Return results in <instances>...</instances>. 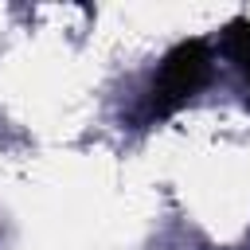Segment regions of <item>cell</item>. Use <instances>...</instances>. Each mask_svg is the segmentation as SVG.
Masks as SVG:
<instances>
[{"mask_svg":"<svg viewBox=\"0 0 250 250\" xmlns=\"http://www.w3.org/2000/svg\"><path fill=\"white\" fill-rule=\"evenodd\" d=\"M211 78V47L203 39H188L180 47L168 51V59L160 62V74L152 82V94H148V109L156 117H168L176 113L184 102H191L203 82Z\"/></svg>","mask_w":250,"mask_h":250,"instance_id":"cell-1","label":"cell"},{"mask_svg":"<svg viewBox=\"0 0 250 250\" xmlns=\"http://www.w3.org/2000/svg\"><path fill=\"white\" fill-rule=\"evenodd\" d=\"M223 47H227V55L238 62V70L250 82V20H230L223 27Z\"/></svg>","mask_w":250,"mask_h":250,"instance_id":"cell-2","label":"cell"}]
</instances>
